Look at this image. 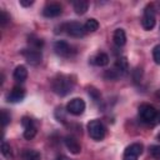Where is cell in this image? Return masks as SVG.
Instances as JSON below:
<instances>
[{
  "instance_id": "1",
  "label": "cell",
  "mask_w": 160,
  "mask_h": 160,
  "mask_svg": "<svg viewBox=\"0 0 160 160\" xmlns=\"http://www.w3.org/2000/svg\"><path fill=\"white\" fill-rule=\"evenodd\" d=\"M51 86H52V90H54L55 94H58L60 96H65L69 92H71L72 86H74V81L70 80L69 76L59 75L58 78H55L52 80Z\"/></svg>"
},
{
  "instance_id": "2",
  "label": "cell",
  "mask_w": 160,
  "mask_h": 160,
  "mask_svg": "<svg viewBox=\"0 0 160 160\" xmlns=\"http://www.w3.org/2000/svg\"><path fill=\"white\" fill-rule=\"evenodd\" d=\"M105 126L102 125V122L100 120H90L89 124H88V132L90 135L91 139L99 141V140H102L104 136H105Z\"/></svg>"
},
{
  "instance_id": "3",
  "label": "cell",
  "mask_w": 160,
  "mask_h": 160,
  "mask_svg": "<svg viewBox=\"0 0 160 160\" xmlns=\"http://www.w3.org/2000/svg\"><path fill=\"white\" fill-rule=\"evenodd\" d=\"M141 25L145 30H151L155 26V9L152 5H148L144 9V16L141 19Z\"/></svg>"
},
{
  "instance_id": "4",
  "label": "cell",
  "mask_w": 160,
  "mask_h": 160,
  "mask_svg": "<svg viewBox=\"0 0 160 160\" xmlns=\"http://www.w3.org/2000/svg\"><path fill=\"white\" fill-rule=\"evenodd\" d=\"M156 112V109L149 104H142L139 108V116L144 122H154Z\"/></svg>"
},
{
  "instance_id": "5",
  "label": "cell",
  "mask_w": 160,
  "mask_h": 160,
  "mask_svg": "<svg viewBox=\"0 0 160 160\" xmlns=\"http://www.w3.org/2000/svg\"><path fill=\"white\" fill-rule=\"evenodd\" d=\"M66 110L71 115H75V116L81 115L84 112V110H85V101L82 99H80V98H74L68 102Z\"/></svg>"
},
{
  "instance_id": "6",
  "label": "cell",
  "mask_w": 160,
  "mask_h": 160,
  "mask_svg": "<svg viewBox=\"0 0 160 160\" xmlns=\"http://www.w3.org/2000/svg\"><path fill=\"white\" fill-rule=\"evenodd\" d=\"M141 152H142V144L134 142L125 149L122 160H138V158H139V155H141Z\"/></svg>"
},
{
  "instance_id": "7",
  "label": "cell",
  "mask_w": 160,
  "mask_h": 160,
  "mask_svg": "<svg viewBox=\"0 0 160 160\" xmlns=\"http://www.w3.org/2000/svg\"><path fill=\"white\" fill-rule=\"evenodd\" d=\"M22 55L24 58L26 59V61L31 65H38L41 62V51L39 49H34V48H30V49H25L22 50Z\"/></svg>"
},
{
  "instance_id": "8",
  "label": "cell",
  "mask_w": 160,
  "mask_h": 160,
  "mask_svg": "<svg viewBox=\"0 0 160 160\" xmlns=\"http://www.w3.org/2000/svg\"><path fill=\"white\" fill-rule=\"evenodd\" d=\"M65 30H66V32H68L70 36H72V38H82V36L85 35V32H86L84 25H81V24L78 22V21H71V22L66 24Z\"/></svg>"
},
{
  "instance_id": "9",
  "label": "cell",
  "mask_w": 160,
  "mask_h": 160,
  "mask_svg": "<svg viewBox=\"0 0 160 160\" xmlns=\"http://www.w3.org/2000/svg\"><path fill=\"white\" fill-rule=\"evenodd\" d=\"M61 12H62V8H61V5L58 4V2H50V4H48V5L44 8V10H42L44 16H46V18H56V16H59Z\"/></svg>"
},
{
  "instance_id": "10",
  "label": "cell",
  "mask_w": 160,
  "mask_h": 160,
  "mask_svg": "<svg viewBox=\"0 0 160 160\" xmlns=\"http://www.w3.org/2000/svg\"><path fill=\"white\" fill-rule=\"evenodd\" d=\"M24 98H25V90L21 86H14L8 94V101L10 102H19Z\"/></svg>"
},
{
  "instance_id": "11",
  "label": "cell",
  "mask_w": 160,
  "mask_h": 160,
  "mask_svg": "<svg viewBox=\"0 0 160 160\" xmlns=\"http://www.w3.org/2000/svg\"><path fill=\"white\" fill-rule=\"evenodd\" d=\"M64 142H65V146L68 148V150H69L71 154H75V155H76V154H80V151H81V146H80L79 141H78L74 136H71V135L65 136Z\"/></svg>"
},
{
  "instance_id": "12",
  "label": "cell",
  "mask_w": 160,
  "mask_h": 160,
  "mask_svg": "<svg viewBox=\"0 0 160 160\" xmlns=\"http://www.w3.org/2000/svg\"><path fill=\"white\" fill-rule=\"evenodd\" d=\"M54 50H55V52L58 54V55H60V56H69L70 55V52H71V48H70V45L66 42V41H62V40H59V41H56L55 44H54Z\"/></svg>"
},
{
  "instance_id": "13",
  "label": "cell",
  "mask_w": 160,
  "mask_h": 160,
  "mask_svg": "<svg viewBox=\"0 0 160 160\" xmlns=\"http://www.w3.org/2000/svg\"><path fill=\"white\" fill-rule=\"evenodd\" d=\"M115 71L119 74V75H124V74H126L128 72V70H129V62H128V59L125 58V56H121V58H119L118 60H116V62H115Z\"/></svg>"
},
{
  "instance_id": "14",
  "label": "cell",
  "mask_w": 160,
  "mask_h": 160,
  "mask_svg": "<svg viewBox=\"0 0 160 160\" xmlns=\"http://www.w3.org/2000/svg\"><path fill=\"white\" fill-rule=\"evenodd\" d=\"M112 40H114L116 46H124L125 42H126V34H125L124 29H116L114 31Z\"/></svg>"
},
{
  "instance_id": "15",
  "label": "cell",
  "mask_w": 160,
  "mask_h": 160,
  "mask_svg": "<svg viewBox=\"0 0 160 160\" xmlns=\"http://www.w3.org/2000/svg\"><path fill=\"white\" fill-rule=\"evenodd\" d=\"M12 76H14V79H15L18 82H22V81H25L26 78H28V70H26V68H25L24 65H19V66H16L15 70H14Z\"/></svg>"
},
{
  "instance_id": "16",
  "label": "cell",
  "mask_w": 160,
  "mask_h": 160,
  "mask_svg": "<svg viewBox=\"0 0 160 160\" xmlns=\"http://www.w3.org/2000/svg\"><path fill=\"white\" fill-rule=\"evenodd\" d=\"M91 60H92V64L96 65V66H106L109 64V56L105 52L96 54Z\"/></svg>"
},
{
  "instance_id": "17",
  "label": "cell",
  "mask_w": 160,
  "mask_h": 160,
  "mask_svg": "<svg viewBox=\"0 0 160 160\" xmlns=\"http://www.w3.org/2000/svg\"><path fill=\"white\" fill-rule=\"evenodd\" d=\"M88 9H89V2L86 0H78L74 2V10L79 15L85 14L88 11Z\"/></svg>"
},
{
  "instance_id": "18",
  "label": "cell",
  "mask_w": 160,
  "mask_h": 160,
  "mask_svg": "<svg viewBox=\"0 0 160 160\" xmlns=\"http://www.w3.org/2000/svg\"><path fill=\"white\" fill-rule=\"evenodd\" d=\"M22 159L24 160H41V155L39 151L32 150V149H28L22 152Z\"/></svg>"
},
{
  "instance_id": "19",
  "label": "cell",
  "mask_w": 160,
  "mask_h": 160,
  "mask_svg": "<svg viewBox=\"0 0 160 160\" xmlns=\"http://www.w3.org/2000/svg\"><path fill=\"white\" fill-rule=\"evenodd\" d=\"M84 28H85V31H88V32H94V31H96V30L99 29V22H98L96 19L91 18V19H88V20H86Z\"/></svg>"
},
{
  "instance_id": "20",
  "label": "cell",
  "mask_w": 160,
  "mask_h": 160,
  "mask_svg": "<svg viewBox=\"0 0 160 160\" xmlns=\"http://www.w3.org/2000/svg\"><path fill=\"white\" fill-rule=\"evenodd\" d=\"M35 135H36V126L35 125H31V126H28L24 129V138L25 139L31 140Z\"/></svg>"
},
{
  "instance_id": "21",
  "label": "cell",
  "mask_w": 160,
  "mask_h": 160,
  "mask_svg": "<svg viewBox=\"0 0 160 160\" xmlns=\"http://www.w3.org/2000/svg\"><path fill=\"white\" fill-rule=\"evenodd\" d=\"M1 154H2L6 159H11V158H12L11 146H10L8 142H5V141H2V144H1Z\"/></svg>"
},
{
  "instance_id": "22",
  "label": "cell",
  "mask_w": 160,
  "mask_h": 160,
  "mask_svg": "<svg viewBox=\"0 0 160 160\" xmlns=\"http://www.w3.org/2000/svg\"><path fill=\"white\" fill-rule=\"evenodd\" d=\"M29 44H30V48H34V49H41V46H42V40L41 39H39V38H34L32 35L29 38Z\"/></svg>"
},
{
  "instance_id": "23",
  "label": "cell",
  "mask_w": 160,
  "mask_h": 160,
  "mask_svg": "<svg viewBox=\"0 0 160 160\" xmlns=\"http://www.w3.org/2000/svg\"><path fill=\"white\" fill-rule=\"evenodd\" d=\"M152 59L156 64H160V45H156L152 49Z\"/></svg>"
},
{
  "instance_id": "24",
  "label": "cell",
  "mask_w": 160,
  "mask_h": 160,
  "mask_svg": "<svg viewBox=\"0 0 160 160\" xmlns=\"http://www.w3.org/2000/svg\"><path fill=\"white\" fill-rule=\"evenodd\" d=\"M150 154H151L155 159L160 160V145H152V146L150 148Z\"/></svg>"
},
{
  "instance_id": "25",
  "label": "cell",
  "mask_w": 160,
  "mask_h": 160,
  "mask_svg": "<svg viewBox=\"0 0 160 160\" xmlns=\"http://www.w3.org/2000/svg\"><path fill=\"white\" fill-rule=\"evenodd\" d=\"M9 20H10V16L8 15V12L5 10H1L0 11V24H1V26H5Z\"/></svg>"
},
{
  "instance_id": "26",
  "label": "cell",
  "mask_w": 160,
  "mask_h": 160,
  "mask_svg": "<svg viewBox=\"0 0 160 160\" xmlns=\"http://www.w3.org/2000/svg\"><path fill=\"white\" fill-rule=\"evenodd\" d=\"M1 120H2V126L4 128L10 122V115L6 112V110H2L1 111Z\"/></svg>"
},
{
  "instance_id": "27",
  "label": "cell",
  "mask_w": 160,
  "mask_h": 160,
  "mask_svg": "<svg viewBox=\"0 0 160 160\" xmlns=\"http://www.w3.org/2000/svg\"><path fill=\"white\" fill-rule=\"evenodd\" d=\"M89 95L94 99V101H98V100H99V98H100L99 91H98L96 89H94V88H90V89H89Z\"/></svg>"
},
{
  "instance_id": "28",
  "label": "cell",
  "mask_w": 160,
  "mask_h": 160,
  "mask_svg": "<svg viewBox=\"0 0 160 160\" xmlns=\"http://www.w3.org/2000/svg\"><path fill=\"white\" fill-rule=\"evenodd\" d=\"M21 125H22V126H24V129H25V128L31 126V125H35V124H34L32 119H30V118H28V116H24V118H22V120H21Z\"/></svg>"
},
{
  "instance_id": "29",
  "label": "cell",
  "mask_w": 160,
  "mask_h": 160,
  "mask_svg": "<svg viewBox=\"0 0 160 160\" xmlns=\"http://www.w3.org/2000/svg\"><path fill=\"white\" fill-rule=\"evenodd\" d=\"M19 2H20V5H21V6H24V8L31 6V5L34 4V1H32V0H20Z\"/></svg>"
},
{
  "instance_id": "30",
  "label": "cell",
  "mask_w": 160,
  "mask_h": 160,
  "mask_svg": "<svg viewBox=\"0 0 160 160\" xmlns=\"http://www.w3.org/2000/svg\"><path fill=\"white\" fill-rule=\"evenodd\" d=\"M155 124H160V111L156 112V116H155V120H154Z\"/></svg>"
},
{
  "instance_id": "31",
  "label": "cell",
  "mask_w": 160,
  "mask_h": 160,
  "mask_svg": "<svg viewBox=\"0 0 160 160\" xmlns=\"http://www.w3.org/2000/svg\"><path fill=\"white\" fill-rule=\"evenodd\" d=\"M56 160H69L66 156H64V155H59L58 158H56Z\"/></svg>"
}]
</instances>
